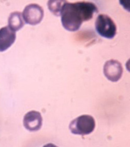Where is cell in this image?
Instances as JSON below:
<instances>
[{
  "instance_id": "1",
  "label": "cell",
  "mask_w": 130,
  "mask_h": 147,
  "mask_svg": "<svg viewBox=\"0 0 130 147\" xmlns=\"http://www.w3.org/2000/svg\"><path fill=\"white\" fill-rule=\"evenodd\" d=\"M98 12V8L93 3H69L66 1L61 11V21L66 30L76 31L79 30L83 22L91 20L94 14Z\"/></svg>"
},
{
  "instance_id": "6",
  "label": "cell",
  "mask_w": 130,
  "mask_h": 147,
  "mask_svg": "<svg viewBox=\"0 0 130 147\" xmlns=\"http://www.w3.org/2000/svg\"><path fill=\"white\" fill-rule=\"evenodd\" d=\"M24 127L30 131L40 130L42 125V118L40 113L36 111H30L24 117Z\"/></svg>"
},
{
  "instance_id": "3",
  "label": "cell",
  "mask_w": 130,
  "mask_h": 147,
  "mask_svg": "<svg viewBox=\"0 0 130 147\" xmlns=\"http://www.w3.org/2000/svg\"><path fill=\"white\" fill-rule=\"evenodd\" d=\"M95 26L97 32L103 38L113 39L116 34V24L110 17L105 14L98 16Z\"/></svg>"
},
{
  "instance_id": "8",
  "label": "cell",
  "mask_w": 130,
  "mask_h": 147,
  "mask_svg": "<svg viewBox=\"0 0 130 147\" xmlns=\"http://www.w3.org/2000/svg\"><path fill=\"white\" fill-rule=\"evenodd\" d=\"M24 24L21 13L15 11L10 14L8 19V24L11 30L15 32L20 30L24 26Z\"/></svg>"
},
{
  "instance_id": "7",
  "label": "cell",
  "mask_w": 130,
  "mask_h": 147,
  "mask_svg": "<svg viewBox=\"0 0 130 147\" xmlns=\"http://www.w3.org/2000/svg\"><path fill=\"white\" fill-rule=\"evenodd\" d=\"M16 39V33L9 26L0 29V51L3 52L9 49Z\"/></svg>"
},
{
  "instance_id": "4",
  "label": "cell",
  "mask_w": 130,
  "mask_h": 147,
  "mask_svg": "<svg viewBox=\"0 0 130 147\" xmlns=\"http://www.w3.org/2000/svg\"><path fill=\"white\" fill-rule=\"evenodd\" d=\"M26 24L35 25L41 23L44 17V10L37 4H30L25 7L22 14Z\"/></svg>"
},
{
  "instance_id": "2",
  "label": "cell",
  "mask_w": 130,
  "mask_h": 147,
  "mask_svg": "<svg viewBox=\"0 0 130 147\" xmlns=\"http://www.w3.org/2000/svg\"><path fill=\"white\" fill-rule=\"evenodd\" d=\"M95 121L93 117L89 115L79 116L71 122L69 129L75 135H89L94 130Z\"/></svg>"
},
{
  "instance_id": "9",
  "label": "cell",
  "mask_w": 130,
  "mask_h": 147,
  "mask_svg": "<svg viewBox=\"0 0 130 147\" xmlns=\"http://www.w3.org/2000/svg\"><path fill=\"white\" fill-rule=\"evenodd\" d=\"M66 1H49L47 6L50 11L57 16H61V11Z\"/></svg>"
},
{
  "instance_id": "5",
  "label": "cell",
  "mask_w": 130,
  "mask_h": 147,
  "mask_svg": "<svg viewBox=\"0 0 130 147\" xmlns=\"http://www.w3.org/2000/svg\"><path fill=\"white\" fill-rule=\"evenodd\" d=\"M104 75L108 80L112 82L119 81L123 74L121 63L117 60H108L105 62L103 68Z\"/></svg>"
}]
</instances>
